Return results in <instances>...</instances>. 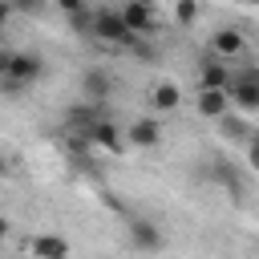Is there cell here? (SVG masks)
I'll list each match as a JSON object with an SVG mask.
<instances>
[{"mask_svg": "<svg viewBox=\"0 0 259 259\" xmlns=\"http://www.w3.org/2000/svg\"><path fill=\"white\" fill-rule=\"evenodd\" d=\"M89 36L101 40V45L138 49V36L121 24V12H117V8H97V12H89Z\"/></svg>", "mask_w": 259, "mask_h": 259, "instance_id": "obj_1", "label": "cell"}, {"mask_svg": "<svg viewBox=\"0 0 259 259\" xmlns=\"http://www.w3.org/2000/svg\"><path fill=\"white\" fill-rule=\"evenodd\" d=\"M231 109H243V113H259V65H247L239 73H231Z\"/></svg>", "mask_w": 259, "mask_h": 259, "instance_id": "obj_2", "label": "cell"}, {"mask_svg": "<svg viewBox=\"0 0 259 259\" xmlns=\"http://www.w3.org/2000/svg\"><path fill=\"white\" fill-rule=\"evenodd\" d=\"M40 73H45V57H40V53H12L8 77H0V89H4V93H20V89L32 85Z\"/></svg>", "mask_w": 259, "mask_h": 259, "instance_id": "obj_3", "label": "cell"}, {"mask_svg": "<svg viewBox=\"0 0 259 259\" xmlns=\"http://www.w3.org/2000/svg\"><path fill=\"white\" fill-rule=\"evenodd\" d=\"M77 138H85L89 146H97V150H109V154H121L125 150V138H121V130L109 121V117H101V121H93L85 134H77Z\"/></svg>", "mask_w": 259, "mask_h": 259, "instance_id": "obj_4", "label": "cell"}, {"mask_svg": "<svg viewBox=\"0 0 259 259\" xmlns=\"http://www.w3.org/2000/svg\"><path fill=\"white\" fill-rule=\"evenodd\" d=\"M117 12H121V24H125L134 36H150L154 24H158V12H154L150 4H142V0H130V4L117 8Z\"/></svg>", "mask_w": 259, "mask_h": 259, "instance_id": "obj_5", "label": "cell"}, {"mask_svg": "<svg viewBox=\"0 0 259 259\" xmlns=\"http://www.w3.org/2000/svg\"><path fill=\"white\" fill-rule=\"evenodd\" d=\"M125 235H130V247H138V251H162V227H154L150 219H130V227H125Z\"/></svg>", "mask_w": 259, "mask_h": 259, "instance_id": "obj_6", "label": "cell"}, {"mask_svg": "<svg viewBox=\"0 0 259 259\" xmlns=\"http://www.w3.org/2000/svg\"><path fill=\"white\" fill-rule=\"evenodd\" d=\"M28 251H32V259H69V255H73L69 239H65V235H53V231H40V235H32Z\"/></svg>", "mask_w": 259, "mask_h": 259, "instance_id": "obj_7", "label": "cell"}, {"mask_svg": "<svg viewBox=\"0 0 259 259\" xmlns=\"http://www.w3.org/2000/svg\"><path fill=\"white\" fill-rule=\"evenodd\" d=\"M198 89H231V65L219 57L198 61Z\"/></svg>", "mask_w": 259, "mask_h": 259, "instance_id": "obj_8", "label": "cell"}, {"mask_svg": "<svg viewBox=\"0 0 259 259\" xmlns=\"http://www.w3.org/2000/svg\"><path fill=\"white\" fill-rule=\"evenodd\" d=\"M194 109L202 117H210V121H223L231 113V97H227V89H198L194 93Z\"/></svg>", "mask_w": 259, "mask_h": 259, "instance_id": "obj_9", "label": "cell"}, {"mask_svg": "<svg viewBox=\"0 0 259 259\" xmlns=\"http://www.w3.org/2000/svg\"><path fill=\"white\" fill-rule=\"evenodd\" d=\"M125 142L138 146V150H154V146L162 142V121H158V117H138V121H130Z\"/></svg>", "mask_w": 259, "mask_h": 259, "instance_id": "obj_10", "label": "cell"}, {"mask_svg": "<svg viewBox=\"0 0 259 259\" xmlns=\"http://www.w3.org/2000/svg\"><path fill=\"white\" fill-rule=\"evenodd\" d=\"M243 49H247V40H243L239 28H219L210 36V57H219V61H235Z\"/></svg>", "mask_w": 259, "mask_h": 259, "instance_id": "obj_11", "label": "cell"}, {"mask_svg": "<svg viewBox=\"0 0 259 259\" xmlns=\"http://www.w3.org/2000/svg\"><path fill=\"white\" fill-rule=\"evenodd\" d=\"M109 89H113V81H109V73H105V69H85V77H81V97H85V101L105 105Z\"/></svg>", "mask_w": 259, "mask_h": 259, "instance_id": "obj_12", "label": "cell"}, {"mask_svg": "<svg viewBox=\"0 0 259 259\" xmlns=\"http://www.w3.org/2000/svg\"><path fill=\"white\" fill-rule=\"evenodd\" d=\"M150 101H154V109H178V101H182V89H178L174 81H158Z\"/></svg>", "mask_w": 259, "mask_h": 259, "instance_id": "obj_13", "label": "cell"}, {"mask_svg": "<svg viewBox=\"0 0 259 259\" xmlns=\"http://www.w3.org/2000/svg\"><path fill=\"white\" fill-rule=\"evenodd\" d=\"M198 16H202V8H198L194 0H182V4H174V20H178V24H194Z\"/></svg>", "mask_w": 259, "mask_h": 259, "instance_id": "obj_14", "label": "cell"}, {"mask_svg": "<svg viewBox=\"0 0 259 259\" xmlns=\"http://www.w3.org/2000/svg\"><path fill=\"white\" fill-rule=\"evenodd\" d=\"M223 134H227V138H251V134H247V125H243L235 113H227V117H223Z\"/></svg>", "mask_w": 259, "mask_h": 259, "instance_id": "obj_15", "label": "cell"}, {"mask_svg": "<svg viewBox=\"0 0 259 259\" xmlns=\"http://www.w3.org/2000/svg\"><path fill=\"white\" fill-rule=\"evenodd\" d=\"M247 162H251V170H259V134L247 138Z\"/></svg>", "mask_w": 259, "mask_h": 259, "instance_id": "obj_16", "label": "cell"}, {"mask_svg": "<svg viewBox=\"0 0 259 259\" xmlns=\"http://www.w3.org/2000/svg\"><path fill=\"white\" fill-rule=\"evenodd\" d=\"M8 65H12V53L0 49V77H8Z\"/></svg>", "mask_w": 259, "mask_h": 259, "instance_id": "obj_17", "label": "cell"}, {"mask_svg": "<svg viewBox=\"0 0 259 259\" xmlns=\"http://www.w3.org/2000/svg\"><path fill=\"white\" fill-rule=\"evenodd\" d=\"M8 20H12V4H8V0H0V28H4Z\"/></svg>", "mask_w": 259, "mask_h": 259, "instance_id": "obj_18", "label": "cell"}, {"mask_svg": "<svg viewBox=\"0 0 259 259\" xmlns=\"http://www.w3.org/2000/svg\"><path fill=\"white\" fill-rule=\"evenodd\" d=\"M8 231H12V223H8L4 214H0V239H8Z\"/></svg>", "mask_w": 259, "mask_h": 259, "instance_id": "obj_19", "label": "cell"}, {"mask_svg": "<svg viewBox=\"0 0 259 259\" xmlns=\"http://www.w3.org/2000/svg\"><path fill=\"white\" fill-rule=\"evenodd\" d=\"M0 174H8V162H4V158H0Z\"/></svg>", "mask_w": 259, "mask_h": 259, "instance_id": "obj_20", "label": "cell"}]
</instances>
